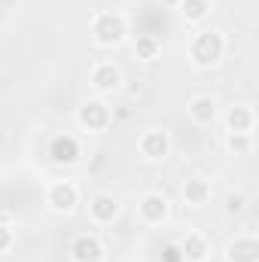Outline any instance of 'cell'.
I'll list each match as a JSON object with an SVG mask.
<instances>
[{"instance_id": "cell-6", "label": "cell", "mask_w": 259, "mask_h": 262, "mask_svg": "<svg viewBox=\"0 0 259 262\" xmlns=\"http://www.w3.org/2000/svg\"><path fill=\"white\" fill-rule=\"evenodd\" d=\"M137 216H140L143 226H162L171 216V201L162 192H146L137 201Z\"/></svg>"}, {"instance_id": "cell-19", "label": "cell", "mask_w": 259, "mask_h": 262, "mask_svg": "<svg viewBox=\"0 0 259 262\" xmlns=\"http://www.w3.org/2000/svg\"><path fill=\"white\" fill-rule=\"evenodd\" d=\"M12 244H15V232H12V226L0 223V256H6V253L12 250Z\"/></svg>"}, {"instance_id": "cell-14", "label": "cell", "mask_w": 259, "mask_h": 262, "mask_svg": "<svg viewBox=\"0 0 259 262\" xmlns=\"http://www.w3.org/2000/svg\"><path fill=\"white\" fill-rule=\"evenodd\" d=\"M180 198H183V204L186 207H204V204H210V198H213V186H210V180L207 177H189L183 186H180Z\"/></svg>"}, {"instance_id": "cell-17", "label": "cell", "mask_w": 259, "mask_h": 262, "mask_svg": "<svg viewBox=\"0 0 259 262\" xmlns=\"http://www.w3.org/2000/svg\"><path fill=\"white\" fill-rule=\"evenodd\" d=\"M159 55H162V43H159V37H153V34H140V37L134 40V58H137V61L153 64V61H159Z\"/></svg>"}, {"instance_id": "cell-1", "label": "cell", "mask_w": 259, "mask_h": 262, "mask_svg": "<svg viewBox=\"0 0 259 262\" xmlns=\"http://www.w3.org/2000/svg\"><path fill=\"white\" fill-rule=\"evenodd\" d=\"M223 55H226V37L217 28H204V31H198L189 40V61L198 70L217 67L223 61Z\"/></svg>"}, {"instance_id": "cell-20", "label": "cell", "mask_w": 259, "mask_h": 262, "mask_svg": "<svg viewBox=\"0 0 259 262\" xmlns=\"http://www.w3.org/2000/svg\"><path fill=\"white\" fill-rule=\"evenodd\" d=\"M162 262H183L180 244H165V250H162Z\"/></svg>"}, {"instance_id": "cell-18", "label": "cell", "mask_w": 259, "mask_h": 262, "mask_svg": "<svg viewBox=\"0 0 259 262\" xmlns=\"http://www.w3.org/2000/svg\"><path fill=\"white\" fill-rule=\"evenodd\" d=\"M253 146V134H226V149L232 156H247Z\"/></svg>"}, {"instance_id": "cell-7", "label": "cell", "mask_w": 259, "mask_h": 262, "mask_svg": "<svg viewBox=\"0 0 259 262\" xmlns=\"http://www.w3.org/2000/svg\"><path fill=\"white\" fill-rule=\"evenodd\" d=\"M89 85L98 92V98L104 95H113L119 85H122V70L113 64V61H98L89 73Z\"/></svg>"}, {"instance_id": "cell-4", "label": "cell", "mask_w": 259, "mask_h": 262, "mask_svg": "<svg viewBox=\"0 0 259 262\" xmlns=\"http://www.w3.org/2000/svg\"><path fill=\"white\" fill-rule=\"evenodd\" d=\"M137 152L143 162H165L171 156V134L165 128H146L137 137Z\"/></svg>"}, {"instance_id": "cell-21", "label": "cell", "mask_w": 259, "mask_h": 262, "mask_svg": "<svg viewBox=\"0 0 259 262\" xmlns=\"http://www.w3.org/2000/svg\"><path fill=\"white\" fill-rule=\"evenodd\" d=\"M241 210H244V198L232 195V198H229V213H241Z\"/></svg>"}, {"instance_id": "cell-5", "label": "cell", "mask_w": 259, "mask_h": 262, "mask_svg": "<svg viewBox=\"0 0 259 262\" xmlns=\"http://www.w3.org/2000/svg\"><path fill=\"white\" fill-rule=\"evenodd\" d=\"M76 204H79V186L73 180H55V183H49V189H46V207L52 213L64 216L70 210H76Z\"/></svg>"}, {"instance_id": "cell-10", "label": "cell", "mask_w": 259, "mask_h": 262, "mask_svg": "<svg viewBox=\"0 0 259 262\" xmlns=\"http://www.w3.org/2000/svg\"><path fill=\"white\" fill-rule=\"evenodd\" d=\"M226 122V134H253L256 128V113L250 104H232L223 116Z\"/></svg>"}, {"instance_id": "cell-11", "label": "cell", "mask_w": 259, "mask_h": 262, "mask_svg": "<svg viewBox=\"0 0 259 262\" xmlns=\"http://www.w3.org/2000/svg\"><path fill=\"white\" fill-rule=\"evenodd\" d=\"M79 156H82V146L73 134H55L49 140V159L55 165H76Z\"/></svg>"}, {"instance_id": "cell-13", "label": "cell", "mask_w": 259, "mask_h": 262, "mask_svg": "<svg viewBox=\"0 0 259 262\" xmlns=\"http://www.w3.org/2000/svg\"><path fill=\"white\" fill-rule=\"evenodd\" d=\"M180 244V253H183V262H207L210 259V238L204 235V232H186L183 235V241H177Z\"/></svg>"}, {"instance_id": "cell-12", "label": "cell", "mask_w": 259, "mask_h": 262, "mask_svg": "<svg viewBox=\"0 0 259 262\" xmlns=\"http://www.w3.org/2000/svg\"><path fill=\"white\" fill-rule=\"evenodd\" d=\"M186 113H189V119H192L198 128H210L220 119V104L210 95H198V98H192L186 104Z\"/></svg>"}, {"instance_id": "cell-2", "label": "cell", "mask_w": 259, "mask_h": 262, "mask_svg": "<svg viewBox=\"0 0 259 262\" xmlns=\"http://www.w3.org/2000/svg\"><path fill=\"white\" fill-rule=\"evenodd\" d=\"M128 37V21L122 12H113V9H104V12H95L92 15V40L104 49H113V46H122Z\"/></svg>"}, {"instance_id": "cell-15", "label": "cell", "mask_w": 259, "mask_h": 262, "mask_svg": "<svg viewBox=\"0 0 259 262\" xmlns=\"http://www.w3.org/2000/svg\"><path fill=\"white\" fill-rule=\"evenodd\" d=\"M226 262H259V241L253 235H238L226 244Z\"/></svg>"}, {"instance_id": "cell-16", "label": "cell", "mask_w": 259, "mask_h": 262, "mask_svg": "<svg viewBox=\"0 0 259 262\" xmlns=\"http://www.w3.org/2000/svg\"><path fill=\"white\" fill-rule=\"evenodd\" d=\"M177 12L189 25H201L210 15V0H177Z\"/></svg>"}, {"instance_id": "cell-8", "label": "cell", "mask_w": 259, "mask_h": 262, "mask_svg": "<svg viewBox=\"0 0 259 262\" xmlns=\"http://www.w3.org/2000/svg\"><path fill=\"white\" fill-rule=\"evenodd\" d=\"M119 213H122V204H119L116 195L98 192V195L89 198V220H92L95 226H110V223H116Z\"/></svg>"}, {"instance_id": "cell-9", "label": "cell", "mask_w": 259, "mask_h": 262, "mask_svg": "<svg viewBox=\"0 0 259 262\" xmlns=\"http://www.w3.org/2000/svg\"><path fill=\"white\" fill-rule=\"evenodd\" d=\"M104 256H107V247L98 235L82 232L70 241V259L73 262H104Z\"/></svg>"}, {"instance_id": "cell-3", "label": "cell", "mask_w": 259, "mask_h": 262, "mask_svg": "<svg viewBox=\"0 0 259 262\" xmlns=\"http://www.w3.org/2000/svg\"><path fill=\"white\" fill-rule=\"evenodd\" d=\"M110 122H113V110H110V104H107L104 98H89V101H82L79 110H76V125L82 131H89V134L107 131Z\"/></svg>"}]
</instances>
